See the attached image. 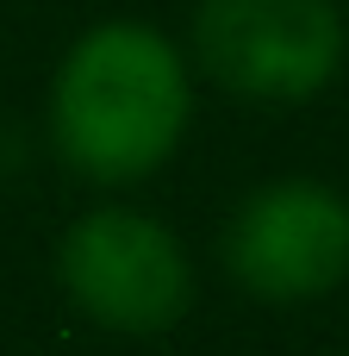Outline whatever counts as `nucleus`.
<instances>
[{"instance_id": "obj_1", "label": "nucleus", "mask_w": 349, "mask_h": 356, "mask_svg": "<svg viewBox=\"0 0 349 356\" xmlns=\"http://www.w3.org/2000/svg\"><path fill=\"white\" fill-rule=\"evenodd\" d=\"M62 156L94 181L150 175L187 125V69L150 25H94L56 69L50 94Z\"/></svg>"}, {"instance_id": "obj_2", "label": "nucleus", "mask_w": 349, "mask_h": 356, "mask_svg": "<svg viewBox=\"0 0 349 356\" xmlns=\"http://www.w3.org/2000/svg\"><path fill=\"white\" fill-rule=\"evenodd\" d=\"M200 69L244 100H312L343 63V19L331 0H200Z\"/></svg>"}, {"instance_id": "obj_3", "label": "nucleus", "mask_w": 349, "mask_h": 356, "mask_svg": "<svg viewBox=\"0 0 349 356\" xmlns=\"http://www.w3.org/2000/svg\"><path fill=\"white\" fill-rule=\"evenodd\" d=\"M62 288L75 307L112 332H169L187 313L194 275L169 225L100 207L62 238Z\"/></svg>"}, {"instance_id": "obj_4", "label": "nucleus", "mask_w": 349, "mask_h": 356, "mask_svg": "<svg viewBox=\"0 0 349 356\" xmlns=\"http://www.w3.org/2000/svg\"><path fill=\"white\" fill-rule=\"evenodd\" d=\"M225 263L262 300L331 294L349 275V207L325 181H275L237 207Z\"/></svg>"}]
</instances>
